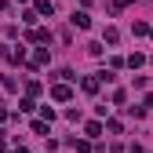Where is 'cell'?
<instances>
[{
	"label": "cell",
	"instance_id": "5",
	"mask_svg": "<svg viewBox=\"0 0 153 153\" xmlns=\"http://www.w3.org/2000/svg\"><path fill=\"white\" fill-rule=\"evenodd\" d=\"M88 135H91V139H99V135H102V124H99V120H91V124H88Z\"/></svg>",
	"mask_w": 153,
	"mask_h": 153
},
{
	"label": "cell",
	"instance_id": "7",
	"mask_svg": "<svg viewBox=\"0 0 153 153\" xmlns=\"http://www.w3.org/2000/svg\"><path fill=\"white\" fill-rule=\"evenodd\" d=\"M36 15H48L51 18V0H40V4H36Z\"/></svg>",
	"mask_w": 153,
	"mask_h": 153
},
{
	"label": "cell",
	"instance_id": "9",
	"mask_svg": "<svg viewBox=\"0 0 153 153\" xmlns=\"http://www.w3.org/2000/svg\"><path fill=\"white\" fill-rule=\"evenodd\" d=\"M149 106H153V95H149Z\"/></svg>",
	"mask_w": 153,
	"mask_h": 153
},
{
	"label": "cell",
	"instance_id": "2",
	"mask_svg": "<svg viewBox=\"0 0 153 153\" xmlns=\"http://www.w3.org/2000/svg\"><path fill=\"white\" fill-rule=\"evenodd\" d=\"M73 26H76V29H88V26H91V18H88L84 11H73Z\"/></svg>",
	"mask_w": 153,
	"mask_h": 153
},
{
	"label": "cell",
	"instance_id": "1",
	"mask_svg": "<svg viewBox=\"0 0 153 153\" xmlns=\"http://www.w3.org/2000/svg\"><path fill=\"white\" fill-rule=\"evenodd\" d=\"M51 99H55V102H69V99H73V88H69V84H55V88H51Z\"/></svg>",
	"mask_w": 153,
	"mask_h": 153
},
{
	"label": "cell",
	"instance_id": "8",
	"mask_svg": "<svg viewBox=\"0 0 153 153\" xmlns=\"http://www.w3.org/2000/svg\"><path fill=\"white\" fill-rule=\"evenodd\" d=\"M0 120H7V109H4V106H0Z\"/></svg>",
	"mask_w": 153,
	"mask_h": 153
},
{
	"label": "cell",
	"instance_id": "4",
	"mask_svg": "<svg viewBox=\"0 0 153 153\" xmlns=\"http://www.w3.org/2000/svg\"><path fill=\"white\" fill-rule=\"evenodd\" d=\"M117 36H120L117 29H113V26H106V33H102V40H106V44H117Z\"/></svg>",
	"mask_w": 153,
	"mask_h": 153
},
{
	"label": "cell",
	"instance_id": "3",
	"mask_svg": "<svg viewBox=\"0 0 153 153\" xmlns=\"http://www.w3.org/2000/svg\"><path fill=\"white\" fill-rule=\"evenodd\" d=\"M48 36H51L48 29H33V33H29V40H36V44H44V40H48Z\"/></svg>",
	"mask_w": 153,
	"mask_h": 153
},
{
	"label": "cell",
	"instance_id": "6",
	"mask_svg": "<svg viewBox=\"0 0 153 153\" xmlns=\"http://www.w3.org/2000/svg\"><path fill=\"white\" fill-rule=\"evenodd\" d=\"M99 84H102L99 76H88V80H84V91H99Z\"/></svg>",
	"mask_w": 153,
	"mask_h": 153
}]
</instances>
